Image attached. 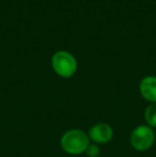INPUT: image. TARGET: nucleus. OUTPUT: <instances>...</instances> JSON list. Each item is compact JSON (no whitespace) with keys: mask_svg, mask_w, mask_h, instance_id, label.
Returning a JSON list of instances; mask_svg holds the SVG:
<instances>
[{"mask_svg":"<svg viewBox=\"0 0 156 157\" xmlns=\"http://www.w3.org/2000/svg\"><path fill=\"white\" fill-rule=\"evenodd\" d=\"M90 143L88 132L80 128H71L60 138V147L63 152L73 156L85 154Z\"/></svg>","mask_w":156,"mask_h":157,"instance_id":"1","label":"nucleus"},{"mask_svg":"<svg viewBox=\"0 0 156 157\" xmlns=\"http://www.w3.org/2000/svg\"><path fill=\"white\" fill-rule=\"evenodd\" d=\"M51 67L59 77L69 79L75 75L78 68L76 58L69 52L59 50L51 57Z\"/></svg>","mask_w":156,"mask_h":157,"instance_id":"2","label":"nucleus"},{"mask_svg":"<svg viewBox=\"0 0 156 157\" xmlns=\"http://www.w3.org/2000/svg\"><path fill=\"white\" fill-rule=\"evenodd\" d=\"M156 134L152 127L146 124L136 126L129 135V143L135 151H149L155 144Z\"/></svg>","mask_w":156,"mask_h":157,"instance_id":"3","label":"nucleus"},{"mask_svg":"<svg viewBox=\"0 0 156 157\" xmlns=\"http://www.w3.org/2000/svg\"><path fill=\"white\" fill-rule=\"evenodd\" d=\"M90 141L96 144H107L113 139L115 130L112 126L106 122H100L92 125L88 130Z\"/></svg>","mask_w":156,"mask_h":157,"instance_id":"4","label":"nucleus"},{"mask_svg":"<svg viewBox=\"0 0 156 157\" xmlns=\"http://www.w3.org/2000/svg\"><path fill=\"white\" fill-rule=\"evenodd\" d=\"M139 92L149 104H156V76L143 77L139 83Z\"/></svg>","mask_w":156,"mask_h":157,"instance_id":"5","label":"nucleus"},{"mask_svg":"<svg viewBox=\"0 0 156 157\" xmlns=\"http://www.w3.org/2000/svg\"><path fill=\"white\" fill-rule=\"evenodd\" d=\"M144 124H146L153 129L156 128V104H149L143 112Z\"/></svg>","mask_w":156,"mask_h":157,"instance_id":"6","label":"nucleus"},{"mask_svg":"<svg viewBox=\"0 0 156 157\" xmlns=\"http://www.w3.org/2000/svg\"><path fill=\"white\" fill-rule=\"evenodd\" d=\"M86 155L88 157H98L101 155V147L96 143L91 142L88 147L87 151H86Z\"/></svg>","mask_w":156,"mask_h":157,"instance_id":"7","label":"nucleus"},{"mask_svg":"<svg viewBox=\"0 0 156 157\" xmlns=\"http://www.w3.org/2000/svg\"><path fill=\"white\" fill-rule=\"evenodd\" d=\"M155 143H156V137H155Z\"/></svg>","mask_w":156,"mask_h":157,"instance_id":"8","label":"nucleus"}]
</instances>
